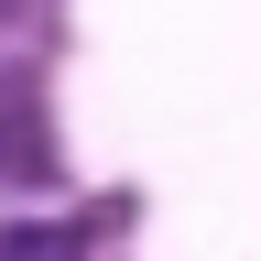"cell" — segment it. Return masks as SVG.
<instances>
[{
	"mask_svg": "<svg viewBox=\"0 0 261 261\" xmlns=\"http://www.w3.org/2000/svg\"><path fill=\"white\" fill-rule=\"evenodd\" d=\"M44 174H55L44 109H33V87H0V185H44Z\"/></svg>",
	"mask_w": 261,
	"mask_h": 261,
	"instance_id": "cell-1",
	"label": "cell"
}]
</instances>
